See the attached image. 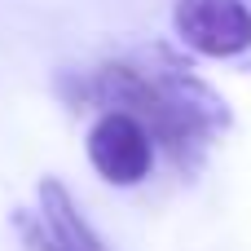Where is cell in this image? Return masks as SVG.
Masks as SVG:
<instances>
[{"instance_id":"obj_1","label":"cell","mask_w":251,"mask_h":251,"mask_svg":"<svg viewBox=\"0 0 251 251\" xmlns=\"http://www.w3.org/2000/svg\"><path fill=\"white\" fill-rule=\"evenodd\" d=\"M79 97L97 101L101 110L132 115L181 168H194L203 150L229 128L225 97L168 49H141L132 57L101 62L79 84Z\"/></svg>"},{"instance_id":"obj_3","label":"cell","mask_w":251,"mask_h":251,"mask_svg":"<svg viewBox=\"0 0 251 251\" xmlns=\"http://www.w3.org/2000/svg\"><path fill=\"white\" fill-rule=\"evenodd\" d=\"M172 31L199 57H212V62L243 57L251 49V4L247 0H176Z\"/></svg>"},{"instance_id":"obj_2","label":"cell","mask_w":251,"mask_h":251,"mask_svg":"<svg viewBox=\"0 0 251 251\" xmlns=\"http://www.w3.org/2000/svg\"><path fill=\"white\" fill-rule=\"evenodd\" d=\"M13 229L26 251H106L101 234L84 221L75 194L57 176H44L35 185V207H18Z\"/></svg>"},{"instance_id":"obj_4","label":"cell","mask_w":251,"mask_h":251,"mask_svg":"<svg viewBox=\"0 0 251 251\" xmlns=\"http://www.w3.org/2000/svg\"><path fill=\"white\" fill-rule=\"evenodd\" d=\"M88 163L93 172L106 181V185H119V190H132L150 176L154 168V137L124 110H101L88 128Z\"/></svg>"}]
</instances>
